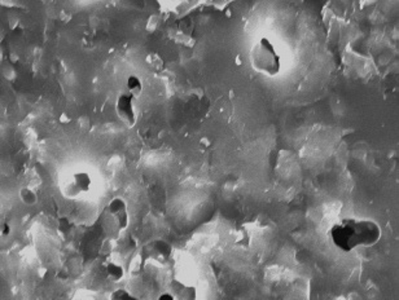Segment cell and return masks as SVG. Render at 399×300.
<instances>
[{"mask_svg":"<svg viewBox=\"0 0 399 300\" xmlns=\"http://www.w3.org/2000/svg\"><path fill=\"white\" fill-rule=\"evenodd\" d=\"M18 197L20 201L25 205V206H34L38 203V194L34 189L22 188L18 192Z\"/></svg>","mask_w":399,"mask_h":300,"instance_id":"30bf717a","label":"cell"},{"mask_svg":"<svg viewBox=\"0 0 399 300\" xmlns=\"http://www.w3.org/2000/svg\"><path fill=\"white\" fill-rule=\"evenodd\" d=\"M12 234V227L8 223H3L0 225V236L3 238H8Z\"/></svg>","mask_w":399,"mask_h":300,"instance_id":"7c38bea8","label":"cell"},{"mask_svg":"<svg viewBox=\"0 0 399 300\" xmlns=\"http://www.w3.org/2000/svg\"><path fill=\"white\" fill-rule=\"evenodd\" d=\"M253 69L266 77H278L283 70V60L276 45L270 38H260L251 50Z\"/></svg>","mask_w":399,"mask_h":300,"instance_id":"7a4b0ae2","label":"cell"},{"mask_svg":"<svg viewBox=\"0 0 399 300\" xmlns=\"http://www.w3.org/2000/svg\"><path fill=\"white\" fill-rule=\"evenodd\" d=\"M129 223L130 215L126 201L121 197L111 199L102 215V225L105 233L111 237H117L129 227Z\"/></svg>","mask_w":399,"mask_h":300,"instance_id":"3957f363","label":"cell"},{"mask_svg":"<svg viewBox=\"0 0 399 300\" xmlns=\"http://www.w3.org/2000/svg\"><path fill=\"white\" fill-rule=\"evenodd\" d=\"M134 97H131L129 94H121L117 97L115 101V113L118 115V118L127 126V127H134L136 124L138 120V114H136V108L134 103Z\"/></svg>","mask_w":399,"mask_h":300,"instance_id":"8992f818","label":"cell"},{"mask_svg":"<svg viewBox=\"0 0 399 300\" xmlns=\"http://www.w3.org/2000/svg\"><path fill=\"white\" fill-rule=\"evenodd\" d=\"M104 272L108 280H111L112 283H120L125 277V269L121 264L115 263V262H108L104 264Z\"/></svg>","mask_w":399,"mask_h":300,"instance_id":"ba28073f","label":"cell"},{"mask_svg":"<svg viewBox=\"0 0 399 300\" xmlns=\"http://www.w3.org/2000/svg\"><path fill=\"white\" fill-rule=\"evenodd\" d=\"M144 257L158 264H166L173 257V246L165 240L150 241L144 248Z\"/></svg>","mask_w":399,"mask_h":300,"instance_id":"5b68a950","label":"cell"},{"mask_svg":"<svg viewBox=\"0 0 399 300\" xmlns=\"http://www.w3.org/2000/svg\"><path fill=\"white\" fill-rule=\"evenodd\" d=\"M109 300H139V298H136L134 294L127 292L126 289H117L111 294Z\"/></svg>","mask_w":399,"mask_h":300,"instance_id":"8fae6325","label":"cell"},{"mask_svg":"<svg viewBox=\"0 0 399 300\" xmlns=\"http://www.w3.org/2000/svg\"><path fill=\"white\" fill-rule=\"evenodd\" d=\"M175 300H197V289L193 285L174 280L172 283V292Z\"/></svg>","mask_w":399,"mask_h":300,"instance_id":"52a82bcc","label":"cell"},{"mask_svg":"<svg viewBox=\"0 0 399 300\" xmlns=\"http://www.w3.org/2000/svg\"><path fill=\"white\" fill-rule=\"evenodd\" d=\"M126 88H127L126 94H130L134 99H138L140 94H143V82L138 76L131 74L126 79Z\"/></svg>","mask_w":399,"mask_h":300,"instance_id":"9c48e42d","label":"cell"},{"mask_svg":"<svg viewBox=\"0 0 399 300\" xmlns=\"http://www.w3.org/2000/svg\"><path fill=\"white\" fill-rule=\"evenodd\" d=\"M92 178L90 172L73 171L66 173L60 180L61 194L68 199H76L87 194L92 188Z\"/></svg>","mask_w":399,"mask_h":300,"instance_id":"277c9868","label":"cell"},{"mask_svg":"<svg viewBox=\"0 0 399 300\" xmlns=\"http://www.w3.org/2000/svg\"><path fill=\"white\" fill-rule=\"evenodd\" d=\"M157 300H175L174 299L173 295L170 294V292H164V294H161L160 297H158V299Z\"/></svg>","mask_w":399,"mask_h":300,"instance_id":"5bb4252c","label":"cell"},{"mask_svg":"<svg viewBox=\"0 0 399 300\" xmlns=\"http://www.w3.org/2000/svg\"><path fill=\"white\" fill-rule=\"evenodd\" d=\"M380 225L371 219L345 217L333 224L328 231L332 245L341 252H351L362 248H372L382 240Z\"/></svg>","mask_w":399,"mask_h":300,"instance_id":"6da1fadb","label":"cell"},{"mask_svg":"<svg viewBox=\"0 0 399 300\" xmlns=\"http://www.w3.org/2000/svg\"><path fill=\"white\" fill-rule=\"evenodd\" d=\"M70 227H71V224H70L69 220L68 219H61L60 220V229L61 231H68Z\"/></svg>","mask_w":399,"mask_h":300,"instance_id":"4fadbf2b","label":"cell"}]
</instances>
